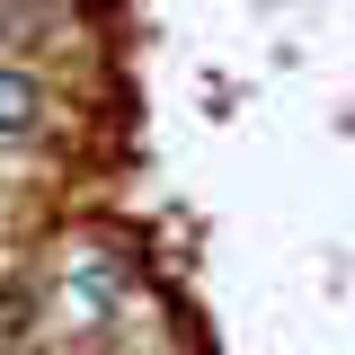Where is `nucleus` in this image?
I'll return each instance as SVG.
<instances>
[{"label": "nucleus", "instance_id": "nucleus-1", "mask_svg": "<svg viewBox=\"0 0 355 355\" xmlns=\"http://www.w3.org/2000/svg\"><path fill=\"white\" fill-rule=\"evenodd\" d=\"M125 302H133V275H125V258L107 240H62L53 249V275H44V293H36V311L62 338H80L89 355H98V338H116V311Z\"/></svg>", "mask_w": 355, "mask_h": 355}, {"label": "nucleus", "instance_id": "nucleus-2", "mask_svg": "<svg viewBox=\"0 0 355 355\" xmlns=\"http://www.w3.org/2000/svg\"><path fill=\"white\" fill-rule=\"evenodd\" d=\"M44 125H53V89H44L27 62H0V151L36 142Z\"/></svg>", "mask_w": 355, "mask_h": 355}, {"label": "nucleus", "instance_id": "nucleus-3", "mask_svg": "<svg viewBox=\"0 0 355 355\" xmlns=\"http://www.w3.org/2000/svg\"><path fill=\"white\" fill-rule=\"evenodd\" d=\"M98 355H107V347H98Z\"/></svg>", "mask_w": 355, "mask_h": 355}]
</instances>
